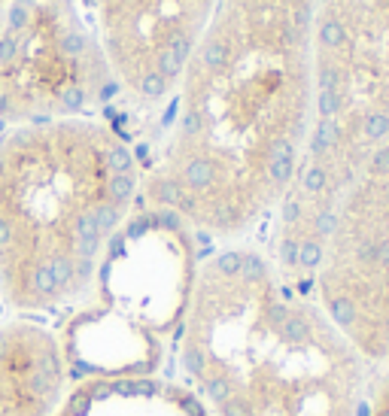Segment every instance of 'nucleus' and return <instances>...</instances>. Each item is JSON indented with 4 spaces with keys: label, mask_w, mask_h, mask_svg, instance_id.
Returning a JSON list of instances; mask_svg holds the SVG:
<instances>
[{
    "label": "nucleus",
    "mask_w": 389,
    "mask_h": 416,
    "mask_svg": "<svg viewBox=\"0 0 389 416\" xmlns=\"http://www.w3.org/2000/svg\"><path fill=\"white\" fill-rule=\"evenodd\" d=\"M177 365L210 416H362L365 362L255 253H219L180 319Z\"/></svg>",
    "instance_id": "obj_1"
},
{
    "label": "nucleus",
    "mask_w": 389,
    "mask_h": 416,
    "mask_svg": "<svg viewBox=\"0 0 389 416\" xmlns=\"http://www.w3.org/2000/svg\"><path fill=\"white\" fill-rule=\"evenodd\" d=\"M125 137L92 122L15 125L0 137V295L52 310L95 280L137 195Z\"/></svg>",
    "instance_id": "obj_2"
},
{
    "label": "nucleus",
    "mask_w": 389,
    "mask_h": 416,
    "mask_svg": "<svg viewBox=\"0 0 389 416\" xmlns=\"http://www.w3.org/2000/svg\"><path fill=\"white\" fill-rule=\"evenodd\" d=\"M68 0H0V119H73L116 95Z\"/></svg>",
    "instance_id": "obj_3"
},
{
    "label": "nucleus",
    "mask_w": 389,
    "mask_h": 416,
    "mask_svg": "<svg viewBox=\"0 0 389 416\" xmlns=\"http://www.w3.org/2000/svg\"><path fill=\"white\" fill-rule=\"evenodd\" d=\"M68 353L52 331L19 319L0 326V416H58Z\"/></svg>",
    "instance_id": "obj_4"
},
{
    "label": "nucleus",
    "mask_w": 389,
    "mask_h": 416,
    "mask_svg": "<svg viewBox=\"0 0 389 416\" xmlns=\"http://www.w3.org/2000/svg\"><path fill=\"white\" fill-rule=\"evenodd\" d=\"M58 416H210L186 383H164L146 374L95 377L64 395Z\"/></svg>",
    "instance_id": "obj_5"
},
{
    "label": "nucleus",
    "mask_w": 389,
    "mask_h": 416,
    "mask_svg": "<svg viewBox=\"0 0 389 416\" xmlns=\"http://www.w3.org/2000/svg\"><path fill=\"white\" fill-rule=\"evenodd\" d=\"M228 52H231V46L225 43V40H210V43H204L201 49V70H219V67H225V61H228Z\"/></svg>",
    "instance_id": "obj_6"
},
{
    "label": "nucleus",
    "mask_w": 389,
    "mask_h": 416,
    "mask_svg": "<svg viewBox=\"0 0 389 416\" xmlns=\"http://www.w3.org/2000/svg\"><path fill=\"white\" fill-rule=\"evenodd\" d=\"M319 43L326 46V49H344L347 43V28L338 19H328V22H322V28H319Z\"/></svg>",
    "instance_id": "obj_7"
},
{
    "label": "nucleus",
    "mask_w": 389,
    "mask_h": 416,
    "mask_svg": "<svg viewBox=\"0 0 389 416\" xmlns=\"http://www.w3.org/2000/svg\"><path fill=\"white\" fill-rule=\"evenodd\" d=\"M308 22H310V10H298L292 28H295V31H304V28H308Z\"/></svg>",
    "instance_id": "obj_8"
}]
</instances>
